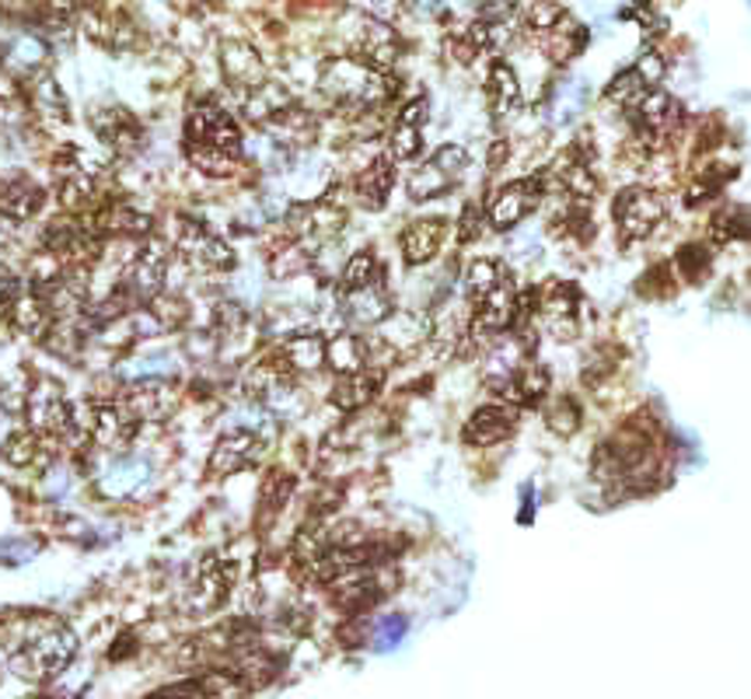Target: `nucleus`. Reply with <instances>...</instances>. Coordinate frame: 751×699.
<instances>
[{
    "label": "nucleus",
    "mask_w": 751,
    "mask_h": 699,
    "mask_svg": "<svg viewBox=\"0 0 751 699\" xmlns=\"http://www.w3.org/2000/svg\"><path fill=\"white\" fill-rule=\"evenodd\" d=\"M186 155L196 169L227 175L242 158V130L221 106H199L186 123Z\"/></svg>",
    "instance_id": "nucleus-1"
},
{
    "label": "nucleus",
    "mask_w": 751,
    "mask_h": 699,
    "mask_svg": "<svg viewBox=\"0 0 751 699\" xmlns=\"http://www.w3.org/2000/svg\"><path fill=\"white\" fill-rule=\"evenodd\" d=\"M164 277H169V245L158 242V238H147L137 253H133V259L126 262L115 294H120L130 308L150 305L161 294Z\"/></svg>",
    "instance_id": "nucleus-2"
},
{
    "label": "nucleus",
    "mask_w": 751,
    "mask_h": 699,
    "mask_svg": "<svg viewBox=\"0 0 751 699\" xmlns=\"http://www.w3.org/2000/svg\"><path fill=\"white\" fill-rule=\"evenodd\" d=\"M322 91L343 106H371L381 98L385 85H381V77L360 60H332L322 71Z\"/></svg>",
    "instance_id": "nucleus-3"
},
{
    "label": "nucleus",
    "mask_w": 751,
    "mask_h": 699,
    "mask_svg": "<svg viewBox=\"0 0 751 699\" xmlns=\"http://www.w3.org/2000/svg\"><path fill=\"white\" fill-rule=\"evenodd\" d=\"M77 640L66 629H46V634L28 637L19 651H14V672H22L28 678H46L60 672L66 661L74 658Z\"/></svg>",
    "instance_id": "nucleus-4"
},
{
    "label": "nucleus",
    "mask_w": 751,
    "mask_h": 699,
    "mask_svg": "<svg viewBox=\"0 0 751 699\" xmlns=\"http://www.w3.org/2000/svg\"><path fill=\"white\" fill-rule=\"evenodd\" d=\"M664 196L647 189V186H632L626 193L615 196V228L626 242H640L647 235H654L657 224L664 221Z\"/></svg>",
    "instance_id": "nucleus-5"
},
{
    "label": "nucleus",
    "mask_w": 751,
    "mask_h": 699,
    "mask_svg": "<svg viewBox=\"0 0 751 699\" xmlns=\"http://www.w3.org/2000/svg\"><path fill=\"white\" fill-rule=\"evenodd\" d=\"M28 420L36 427V434H49V438H71L81 430L77 424V409L66 403L63 392L57 385H36L28 398Z\"/></svg>",
    "instance_id": "nucleus-6"
},
{
    "label": "nucleus",
    "mask_w": 751,
    "mask_h": 699,
    "mask_svg": "<svg viewBox=\"0 0 751 699\" xmlns=\"http://www.w3.org/2000/svg\"><path fill=\"white\" fill-rule=\"evenodd\" d=\"M465 164H469V158H465L461 147H441L438 155H433L430 161H423L420 169L413 172L409 179V196L413 199H433L451 189V182H455Z\"/></svg>",
    "instance_id": "nucleus-7"
},
{
    "label": "nucleus",
    "mask_w": 751,
    "mask_h": 699,
    "mask_svg": "<svg viewBox=\"0 0 751 699\" xmlns=\"http://www.w3.org/2000/svg\"><path fill=\"white\" fill-rule=\"evenodd\" d=\"M542 315H545V329L553 332L556 340H577L580 332V291L574 284H556L545 291L542 297Z\"/></svg>",
    "instance_id": "nucleus-8"
},
{
    "label": "nucleus",
    "mask_w": 751,
    "mask_h": 699,
    "mask_svg": "<svg viewBox=\"0 0 751 699\" xmlns=\"http://www.w3.org/2000/svg\"><path fill=\"white\" fill-rule=\"evenodd\" d=\"M120 406L133 416L137 424L144 420H161V416H169L175 406V392L164 385L161 378H144L137 385H130L120 398Z\"/></svg>",
    "instance_id": "nucleus-9"
},
{
    "label": "nucleus",
    "mask_w": 751,
    "mask_h": 699,
    "mask_svg": "<svg viewBox=\"0 0 751 699\" xmlns=\"http://www.w3.org/2000/svg\"><path fill=\"white\" fill-rule=\"evenodd\" d=\"M542 196V179H521V182H510V186L500 193V199L490 210V221L496 231H507L514 224H521L531 210H535Z\"/></svg>",
    "instance_id": "nucleus-10"
},
{
    "label": "nucleus",
    "mask_w": 751,
    "mask_h": 699,
    "mask_svg": "<svg viewBox=\"0 0 751 699\" xmlns=\"http://www.w3.org/2000/svg\"><path fill=\"white\" fill-rule=\"evenodd\" d=\"M178 248L193 266H199V270H227V266L235 262V253L199 224H182Z\"/></svg>",
    "instance_id": "nucleus-11"
},
{
    "label": "nucleus",
    "mask_w": 751,
    "mask_h": 699,
    "mask_svg": "<svg viewBox=\"0 0 751 699\" xmlns=\"http://www.w3.org/2000/svg\"><path fill=\"white\" fill-rule=\"evenodd\" d=\"M517 315V297H514V287L510 280H500V284L479 297V308H476V319H472V329L479 332V336H496V332L510 329Z\"/></svg>",
    "instance_id": "nucleus-12"
},
{
    "label": "nucleus",
    "mask_w": 751,
    "mask_h": 699,
    "mask_svg": "<svg viewBox=\"0 0 751 699\" xmlns=\"http://www.w3.org/2000/svg\"><path fill=\"white\" fill-rule=\"evenodd\" d=\"M517 427V406H482L479 413L469 416V424H465L461 438L469 444H496L514 434Z\"/></svg>",
    "instance_id": "nucleus-13"
},
{
    "label": "nucleus",
    "mask_w": 751,
    "mask_h": 699,
    "mask_svg": "<svg viewBox=\"0 0 751 699\" xmlns=\"http://www.w3.org/2000/svg\"><path fill=\"white\" fill-rule=\"evenodd\" d=\"M423 120H427V102L413 98V102L398 112L395 130H392V161H416L423 151Z\"/></svg>",
    "instance_id": "nucleus-14"
},
{
    "label": "nucleus",
    "mask_w": 751,
    "mask_h": 699,
    "mask_svg": "<svg viewBox=\"0 0 751 699\" xmlns=\"http://www.w3.org/2000/svg\"><path fill=\"white\" fill-rule=\"evenodd\" d=\"M137 420L115 403V406H95L91 413V438L102 444V447H112V452H123V447L133 441V434H137Z\"/></svg>",
    "instance_id": "nucleus-15"
},
{
    "label": "nucleus",
    "mask_w": 751,
    "mask_h": 699,
    "mask_svg": "<svg viewBox=\"0 0 751 699\" xmlns=\"http://www.w3.org/2000/svg\"><path fill=\"white\" fill-rule=\"evenodd\" d=\"M444 235H447V221H441V218H423V221L409 224L406 235H403V259L409 266L430 262L433 256L441 253Z\"/></svg>",
    "instance_id": "nucleus-16"
},
{
    "label": "nucleus",
    "mask_w": 751,
    "mask_h": 699,
    "mask_svg": "<svg viewBox=\"0 0 751 699\" xmlns=\"http://www.w3.org/2000/svg\"><path fill=\"white\" fill-rule=\"evenodd\" d=\"M221 63H224V74H227L231 85H238L245 91L259 88L266 81V66H262L259 53L248 42H224Z\"/></svg>",
    "instance_id": "nucleus-17"
},
{
    "label": "nucleus",
    "mask_w": 751,
    "mask_h": 699,
    "mask_svg": "<svg viewBox=\"0 0 751 699\" xmlns=\"http://www.w3.org/2000/svg\"><path fill=\"white\" fill-rule=\"evenodd\" d=\"M46 204V189L36 186V182L28 179H14L8 182L4 189H0V213H4L8 221H28L36 218Z\"/></svg>",
    "instance_id": "nucleus-18"
},
{
    "label": "nucleus",
    "mask_w": 751,
    "mask_h": 699,
    "mask_svg": "<svg viewBox=\"0 0 751 699\" xmlns=\"http://www.w3.org/2000/svg\"><path fill=\"white\" fill-rule=\"evenodd\" d=\"M95 133L115 151H133L140 144V123L126 109H102L95 112Z\"/></svg>",
    "instance_id": "nucleus-19"
},
{
    "label": "nucleus",
    "mask_w": 751,
    "mask_h": 699,
    "mask_svg": "<svg viewBox=\"0 0 751 699\" xmlns=\"http://www.w3.org/2000/svg\"><path fill=\"white\" fill-rule=\"evenodd\" d=\"M395 186V172H392V158H374V164L357 179V196L364 207L381 210L389 204V193Z\"/></svg>",
    "instance_id": "nucleus-20"
},
{
    "label": "nucleus",
    "mask_w": 751,
    "mask_h": 699,
    "mask_svg": "<svg viewBox=\"0 0 751 699\" xmlns=\"http://www.w3.org/2000/svg\"><path fill=\"white\" fill-rule=\"evenodd\" d=\"M276 357L287 371H315V368H322V360H325V340L319 332H311V336H294L283 343Z\"/></svg>",
    "instance_id": "nucleus-21"
},
{
    "label": "nucleus",
    "mask_w": 751,
    "mask_h": 699,
    "mask_svg": "<svg viewBox=\"0 0 751 699\" xmlns=\"http://www.w3.org/2000/svg\"><path fill=\"white\" fill-rule=\"evenodd\" d=\"M487 98H490V109L496 115H510L521 106V85H517V77L507 63H493L490 66V77H487Z\"/></svg>",
    "instance_id": "nucleus-22"
},
{
    "label": "nucleus",
    "mask_w": 751,
    "mask_h": 699,
    "mask_svg": "<svg viewBox=\"0 0 751 699\" xmlns=\"http://www.w3.org/2000/svg\"><path fill=\"white\" fill-rule=\"evenodd\" d=\"M381 389V378L374 371H349L336 389H332V403L340 409H360L367 406Z\"/></svg>",
    "instance_id": "nucleus-23"
},
{
    "label": "nucleus",
    "mask_w": 751,
    "mask_h": 699,
    "mask_svg": "<svg viewBox=\"0 0 751 699\" xmlns=\"http://www.w3.org/2000/svg\"><path fill=\"white\" fill-rule=\"evenodd\" d=\"M545 389H549V375L542 368H531V364H528V368L507 375V385L500 392L507 395L510 406H531V403H539V398L545 395Z\"/></svg>",
    "instance_id": "nucleus-24"
},
{
    "label": "nucleus",
    "mask_w": 751,
    "mask_h": 699,
    "mask_svg": "<svg viewBox=\"0 0 751 699\" xmlns=\"http://www.w3.org/2000/svg\"><path fill=\"white\" fill-rule=\"evenodd\" d=\"M253 447H256L253 434H227L221 444H217V452L210 458L213 473H235V469H242V465L253 458Z\"/></svg>",
    "instance_id": "nucleus-25"
},
{
    "label": "nucleus",
    "mask_w": 751,
    "mask_h": 699,
    "mask_svg": "<svg viewBox=\"0 0 751 699\" xmlns=\"http://www.w3.org/2000/svg\"><path fill=\"white\" fill-rule=\"evenodd\" d=\"M325 360H332V368L349 375V371H360L367 357H364V343L354 336V332H343L340 340H332V346H325Z\"/></svg>",
    "instance_id": "nucleus-26"
},
{
    "label": "nucleus",
    "mask_w": 751,
    "mask_h": 699,
    "mask_svg": "<svg viewBox=\"0 0 751 699\" xmlns=\"http://www.w3.org/2000/svg\"><path fill=\"white\" fill-rule=\"evenodd\" d=\"M710 238L713 242H738L748 238V213L744 207H727L721 213H713L710 221Z\"/></svg>",
    "instance_id": "nucleus-27"
},
{
    "label": "nucleus",
    "mask_w": 751,
    "mask_h": 699,
    "mask_svg": "<svg viewBox=\"0 0 751 699\" xmlns=\"http://www.w3.org/2000/svg\"><path fill=\"white\" fill-rule=\"evenodd\" d=\"M144 476H147L144 462H115L112 469L102 476V490L112 493V496H123V493H130L133 487H137Z\"/></svg>",
    "instance_id": "nucleus-28"
},
{
    "label": "nucleus",
    "mask_w": 751,
    "mask_h": 699,
    "mask_svg": "<svg viewBox=\"0 0 751 699\" xmlns=\"http://www.w3.org/2000/svg\"><path fill=\"white\" fill-rule=\"evenodd\" d=\"M374 280H378V259H374V253H357L354 259L346 262V270H343V294L360 291V287H371Z\"/></svg>",
    "instance_id": "nucleus-29"
},
{
    "label": "nucleus",
    "mask_w": 751,
    "mask_h": 699,
    "mask_svg": "<svg viewBox=\"0 0 751 699\" xmlns=\"http://www.w3.org/2000/svg\"><path fill=\"white\" fill-rule=\"evenodd\" d=\"M500 280H504V270H500L493 259H476L469 266V273H465V287H469V294L479 302V297L490 294L500 284Z\"/></svg>",
    "instance_id": "nucleus-30"
},
{
    "label": "nucleus",
    "mask_w": 751,
    "mask_h": 699,
    "mask_svg": "<svg viewBox=\"0 0 751 699\" xmlns=\"http://www.w3.org/2000/svg\"><path fill=\"white\" fill-rule=\"evenodd\" d=\"M42 452V438L36 434V430H22V434H11L8 444H4V458L11 465H32L39 458Z\"/></svg>",
    "instance_id": "nucleus-31"
},
{
    "label": "nucleus",
    "mask_w": 751,
    "mask_h": 699,
    "mask_svg": "<svg viewBox=\"0 0 751 699\" xmlns=\"http://www.w3.org/2000/svg\"><path fill=\"white\" fill-rule=\"evenodd\" d=\"M545 424L556 430V434H574L580 427V409L574 398H559L553 409H545Z\"/></svg>",
    "instance_id": "nucleus-32"
},
{
    "label": "nucleus",
    "mask_w": 751,
    "mask_h": 699,
    "mask_svg": "<svg viewBox=\"0 0 751 699\" xmlns=\"http://www.w3.org/2000/svg\"><path fill=\"white\" fill-rule=\"evenodd\" d=\"M563 19V11L553 4V0H528L525 4V22L539 32H553V25Z\"/></svg>",
    "instance_id": "nucleus-33"
},
{
    "label": "nucleus",
    "mask_w": 751,
    "mask_h": 699,
    "mask_svg": "<svg viewBox=\"0 0 751 699\" xmlns=\"http://www.w3.org/2000/svg\"><path fill=\"white\" fill-rule=\"evenodd\" d=\"M19 297H22V284L14 277L8 273H0V322L11 319V311L14 305H19Z\"/></svg>",
    "instance_id": "nucleus-34"
},
{
    "label": "nucleus",
    "mask_w": 751,
    "mask_h": 699,
    "mask_svg": "<svg viewBox=\"0 0 751 699\" xmlns=\"http://www.w3.org/2000/svg\"><path fill=\"white\" fill-rule=\"evenodd\" d=\"M632 71H637V77L643 81V88H654L664 77V60L657 53H647V57H640V63L632 66Z\"/></svg>",
    "instance_id": "nucleus-35"
},
{
    "label": "nucleus",
    "mask_w": 751,
    "mask_h": 699,
    "mask_svg": "<svg viewBox=\"0 0 751 699\" xmlns=\"http://www.w3.org/2000/svg\"><path fill=\"white\" fill-rule=\"evenodd\" d=\"M479 207H465V213H461V231H458V238L461 242H472L476 238V231H479Z\"/></svg>",
    "instance_id": "nucleus-36"
}]
</instances>
